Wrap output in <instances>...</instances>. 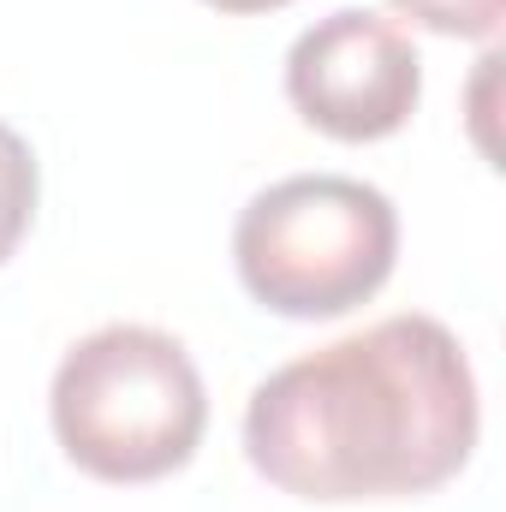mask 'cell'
<instances>
[{
	"instance_id": "obj_1",
	"label": "cell",
	"mask_w": 506,
	"mask_h": 512,
	"mask_svg": "<svg viewBox=\"0 0 506 512\" xmlns=\"http://www.w3.org/2000/svg\"><path fill=\"white\" fill-rule=\"evenodd\" d=\"M477 429L483 405L459 334L411 310L262 376L245 405V459L316 507L405 501L453 483Z\"/></svg>"
},
{
	"instance_id": "obj_4",
	"label": "cell",
	"mask_w": 506,
	"mask_h": 512,
	"mask_svg": "<svg viewBox=\"0 0 506 512\" xmlns=\"http://www.w3.org/2000/svg\"><path fill=\"white\" fill-rule=\"evenodd\" d=\"M286 102L334 143H381L423 102L411 36L370 6H340L286 48Z\"/></svg>"
},
{
	"instance_id": "obj_7",
	"label": "cell",
	"mask_w": 506,
	"mask_h": 512,
	"mask_svg": "<svg viewBox=\"0 0 506 512\" xmlns=\"http://www.w3.org/2000/svg\"><path fill=\"white\" fill-rule=\"evenodd\" d=\"M203 6H215V12H274V6H292V0H203Z\"/></svg>"
},
{
	"instance_id": "obj_6",
	"label": "cell",
	"mask_w": 506,
	"mask_h": 512,
	"mask_svg": "<svg viewBox=\"0 0 506 512\" xmlns=\"http://www.w3.org/2000/svg\"><path fill=\"white\" fill-rule=\"evenodd\" d=\"M411 24L435 30V36H477L495 42L501 30V0H393Z\"/></svg>"
},
{
	"instance_id": "obj_5",
	"label": "cell",
	"mask_w": 506,
	"mask_h": 512,
	"mask_svg": "<svg viewBox=\"0 0 506 512\" xmlns=\"http://www.w3.org/2000/svg\"><path fill=\"white\" fill-rule=\"evenodd\" d=\"M36 197H42L36 149L0 120V262L24 245V233L36 221Z\"/></svg>"
},
{
	"instance_id": "obj_2",
	"label": "cell",
	"mask_w": 506,
	"mask_h": 512,
	"mask_svg": "<svg viewBox=\"0 0 506 512\" xmlns=\"http://www.w3.org/2000/svg\"><path fill=\"white\" fill-rule=\"evenodd\" d=\"M48 417L66 459L96 483H155L203 447L209 393L173 334L149 322H108L66 346Z\"/></svg>"
},
{
	"instance_id": "obj_3",
	"label": "cell",
	"mask_w": 506,
	"mask_h": 512,
	"mask_svg": "<svg viewBox=\"0 0 506 512\" xmlns=\"http://www.w3.org/2000/svg\"><path fill=\"white\" fill-rule=\"evenodd\" d=\"M399 256V209L352 173H292L256 191L233 227V268L262 310L328 322L370 304Z\"/></svg>"
}]
</instances>
